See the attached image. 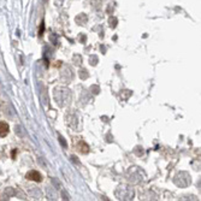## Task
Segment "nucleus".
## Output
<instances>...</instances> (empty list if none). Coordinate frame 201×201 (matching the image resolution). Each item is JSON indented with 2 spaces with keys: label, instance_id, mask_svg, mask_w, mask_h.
Returning a JSON list of instances; mask_svg holds the SVG:
<instances>
[{
  "label": "nucleus",
  "instance_id": "obj_1",
  "mask_svg": "<svg viewBox=\"0 0 201 201\" xmlns=\"http://www.w3.org/2000/svg\"><path fill=\"white\" fill-rule=\"evenodd\" d=\"M26 178L30 179V181H35V182H41L42 179V176L40 175V172L35 171V170H31L26 173Z\"/></svg>",
  "mask_w": 201,
  "mask_h": 201
},
{
  "label": "nucleus",
  "instance_id": "obj_2",
  "mask_svg": "<svg viewBox=\"0 0 201 201\" xmlns=\"http://www.w3.org/2000/svg\"><path fill=\"white\" fill-rule=\"evenodd\" d=\"M10 131L8 124L5 122H0V137H5Z\"/></svg>",
  "mask_w": 201,
  "mask_h": 201
}]
</instances>
